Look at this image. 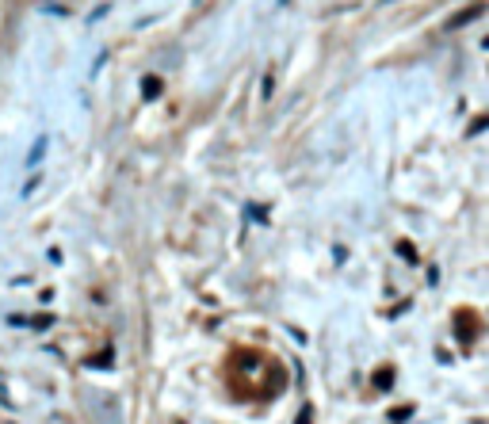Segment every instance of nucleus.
Here are the masks:
<instances>
[{"mask_svg": "<svg viewBox=\"0 0 489 424\" xmlns=\"http://www.w3.org/2000/svg\"><path fill=\"white\" fill-rule=\"evenodd\" d=\"M486 15V4H470V8H462V12H455L451 20H447V31H459V27H467L470 20H482Z\"/></svg>", "mask_w": 489, "mask_h": 424, "instance_id": "f257e3e1", "label": "nucleus"}, {"mask_svg": "<svg viewBox=\"0 0 489 424\" xmlns=\"http://www.w3.org/2000/svg\"><path fill=\"white\" fill-rule=\"evenodd\" d=\"M161 96V77H145L142 80V100H157Z\"/></svg>", "mask_w": 489, "mask_h": 424, "instance_id": "f03ea898", "label": "nucleus"}, {"mask_svg": "<svg viewBox=\"0 0 489 424\" xmlns=\"http://www.w3.org/2000/svg\"><path fill=\"white\" fill-rule=\"evenodd\" d=\"M43 153H46V138H38V142H35V149L27 153V165H38V161H43Z\"/></svg>", "mask_w": 489, "mask_h": 424, "instance_id": "7ed1b4c3", "label": "nucleus"}, {"mask_svg": "<svg viewBox=\"0 0 489 424\" xmlns=\"http://www.w3.org/2000/svg\"><path fill=\"white\" fill-rule=\"evenodd\" d=\"M489 126V119H474V122H470V130H467V134L470 138H474V134H482V130Z\"/></svg>", "mask_w": 489, "mask_h": 424, "instance_id": "20e7f679", "label": "nucleus"}, {"mask_svg": "<svg viewBox=\"0 0 489 424\" xmlns=\"http://www.w3.org/2000/svg\"><path fill=\"white\" fill-rule=\"evenodd\" d=\"M272 85H275V77H272V73H268V77H264V88H260V96H264V100H268V96H272Z\"/></svg>", "mask_w": 489, "mask_h": 424, "instance_id": "39448f33", "label": "nucleus"}, {"mask_svg": "<svg viewBox=\"0 0 489 424\" xmlns=\"http://www.w3.org/2000/svg\"><path fill=\"white\" fill-rule=\"evenodd\" d=\"M38 184H43V176H31V180H27V184H23V195H31V191H35V187H38Z\"/></svg>", "mask_w": 489, "mask_h": 424, "instance_id": "423d86ee", "label": "nucleus"}]
</instances>
